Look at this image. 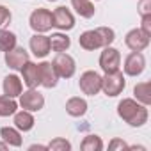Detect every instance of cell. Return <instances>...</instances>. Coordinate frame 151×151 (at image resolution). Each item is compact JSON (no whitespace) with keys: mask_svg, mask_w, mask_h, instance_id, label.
<instances>
[{"mask_svg":"<svg viewBox=\"0 0 151 151\" xmlns=\"http://www.w3.org/2000/svg\"><path fill=\"white\" fill-rule=\"evenodd\" d=\"M117 116L128 126H133V128L144 126L147 123V119H149L147 107L142 105V103H139L135 98H123L117 103Z\"/></svg>","mask_w":151,"mask_h":151,"instance_id":"obj_1","label":"cell"},{"mask_svg":"<svg viewBox=\"0 0 151 151\" xmlns=\"http://www.w3.org/2000/svg\"><path fill=\"white\" fill-rule=\"evenodd\" d=\"M124 87H126V78L121 69H117L114 73H105V77H101V91L109 98L119 96L124 91Z\"/></svg>","mask_w":151,"mask_h":151,"instance_id":"obj_2","label":"cell"},{"mask_svg":"<svg viewBox=\"0 0 151 151\" xmlns=\"http://www.w3.org/2000/svg\"><path fill=\"white\" fill-rule=\"evenodd\" d=\"M29 25L34 32L37 34H46L48 30H52L53 27V16H52V11L48 9H34L29 16Z\"/></svg>","mask_w":151,"mask_h":151,"instance_id":"obj_3","label":"cell"},{"mask_svg":"<svg viewBox=\"0 0 151 151\" xmlns=\"http://www.w3.org/2000/svg\"><path fill=\"white\" fill-rule=\"evenodd\" d=\"M18 98H20L18 105L23 110H29V112H39L45 107V96L37 91V87H29Z\"/></svg>","mask_w":151,"mask_h":151,"instance_id":"obj_4","label":"cell"},{"mask_svg":"<svg viewBox=\"0 0 151 151\" xmlns=\"http://www.w3.org/2000/svg\"><path fill=\"white\" fill-rule=\"evenodd\" d=\"M52 64H53V69L59 75V78H71L73 75L77 73V62H75V59L66 52L55 53Z\"/></svg>","mask_w":151,"mask_h":151,"instance_id":"obj_5","label":"cell"},{"mask_svg":"<svg viewBox=\"0 0 151 151\" xmlns=\"http://www.w3.org/2000/svg\"><path fill=\"white\" fill-rule=\"evenodd\" d=\"M78 87L84 94L87 96H96L100 91H101V75L93 71V69H87L80 75V80H78Z\"/></svg>","mask_w":151,"mask_h":151,"instance_id":"obj_6","label":"cell"},{"mask_svg":"<svg viewBox=\"0 0 151 151\" xmlns=\"http://www.w3.org/2000/svg\"><path fill=\"white\" fill-rule=\"evenodd\" d=\"M146 69V57L142 52H130L124 57L123 62V71L124 77H139Z\"/></svg>","mask_w":151,"mask_h":151,"instance_id":"obj_7","label":"cell"},{"mask_svg":"<svg viewBox=\"0 0 151 151\" xmlns=\"http://www.w3.org/2000/svg\"><path fill=\"white\" fill-rule=\"evenodd\" d=\"M98 62H100V68H101L103 73H114V71L121 69V53L112 45L105 46L103 52L100 53V60Z\"/></svg>","mask_w":151,"mask_h":151,"instance_id":"obj_8","label":"cell"},{"mask_svg":"<svg viewBox=\"0 0 151 151\" xmlns=\"http://www.w3.org/2000/svg\"><path fill=\"white\" fill-rule=\"evenodd\" d=\"M52 16H53V27L57 30L68 32V30L75 29V16L66 6H59L57 9H53Z\"/></svg>","mask_w":151,"mask_h":151,"instance_id":"obj_9","label":"cell"},{"mask_svg":"<svg viewBox=\"0 0 151 151\" xmlns=\"http://www.w3.org/2000/svg\"><path fill=\"white\" fill-rule=\"evenodd\" d=\"M151 43V37L147 34H144L140 29H132L126 36H124V45L132 50V52H144Z\"/></svg>","mask_w":151,"mask_h":151,"instance_id":"obj_10","label":"cell"},{"mask_svg":"<svg viewBox=\"0 0 151 151\" xmlns=\"http://www.w3.org/2000/svg\"><path fill=\"white\" fill-rule=\"evenodd\" d=\"M30 60V57H29V52L23 48V46H14V48H11L9 52H6V64L11 68V69H14V71H20L27 62Z\"/></svg>","mask_w":151,"mask_h":151,"instance_id":"obj_11","label":"cell"},{"mask_svg":"<svg viewBox=\"0 0 151 151\" xmlns=\"http://www.w3.org/2000/svg\"><path fill=\"white\" fill-rule=\"evenodd\" d=\"M29 46H30V52L37 57V59H45L52 48H50V36H45V34H34L29 41Z\"/></svg>","mask_w":151,"mask_h":151,"instance_id":"obj_12","label":"cell"},{"mask_svg":"<svg viewBox=\"0 0 151 151\" xmlns=\"http://www.w3.org/2000/svg\"><path fill=\"white\" fill-rule=\"evenodd\" d=\"M78 45H80V48H84L86 52H94V50L103 48V41H101V36H100L98 29L82 32L80 37H78Z\"/></svg>","mask_w":151,"mask_h":151,"instance_id":"obj_13","label":"cell"},{"mask_svg":"<svg viewBox=\"0 0 151 151\" xmlns=\"http://www.w3.org/2000/svg\"><path fill=\"white\" fill-rule=\"evenodd\" d=\"M22 82L27 87H39L41 86V77H39V64L29 60L22 69Z\"/></svg>","mask_w":151,"mask_h":151,"instance_id":"obj_14","label":"cell"},{"mask_svg":"<svg viewBox=\"0 0 151 151\" xmlns=\"http://www.w3.org/2000/svg\"><path fill=\"white\" fill-rule=\"evenodd\" d=\"M39 77H41V86L46 89H53L59 82V75L53 69V64L48 60L39 62Z\"/></svg>","mask_w":151,"mask_h":151,"instance_id":"obj_15","label":"cell"},{"mask_svg":"<svg viewBox=\"0 0 151 151\" xmlns=\"http://www.w3.org/2000/svg\"><path fill=\"white\" fill-rule=\"evenodd\" d=\"M2 89H4V94L9 96V98H18L22 93H23V82L18 75L11 73L4 78L2 82Z\"/></svg>","mask_w":151,"mask_h":151,"instance_id":"obj_16","label":"cell"},{"mask_svg":"<svg viewBox=\"0 0 151 151\" xmlns=\"http://www.w3.org/2000/svg\"><path fill=\"white\" fill-rule=\"evenodd\" d=\"M14 126L20 130V132H30L36 124V119H34V112H29V110H16L14 112V119H13Z\"/></svg>","mask_w":151,"mask_h":151,"instance_id":"obj_17","label":"cell"},{"mask_svg":"<svg viewBox=\"0 0 151 151\" xmlns=\"http://www.w3.org/2000/svg\"><path fill=\"white\" fill-rule=\"evenodd\" d=\"M89 105L86 101V98H80V96H73L66 101V112L71 116V117H82L86 116Z\"/></svg>","mask_w":151,"mask_h":151,"instance_id":"obj_18","label":"cell"},{"mask_svg":"<svg viewBox=\"0 0 151 151\" xmlns=\"http://www.w3.org/2000/svg\"><path fill=\"white\" fill-rule=\"evenodd\" d=\"M0 139H2L9 147H20L23 139H22V132L16 126H2L0 128Z\"/></svg>","mask_w":151,"mask_h":151,"instance_id":"obj_19","label":"cell"},{"mask_svg":"<svg viewBox=\"0 0 151 151\" xmlns=\"http://www.w3.org/2000/svg\"><path fill=\"white\" fill-rule=\"evenodd\" d=\"M69 46H71V39H69V36H68L66 32L59 30V32H55V34L50 36V48H52L55 53L68 52Z\"/></svg>","mask_w":151,"mask_h":151,"instance_id":"obj_20","label":"cell"},{"mask_svg":"<svg viewBox=\"0 0 151 151\" xmlns=\"http://www.w3.org/2000/svg\"><path fill=\"white\" fill-rule=\"evenodd\" d=\"M71 7L80 18H93L96 9L91 0H71Z\"/></svg>","mask_w":151,"mask_h":151,"instance_id":"obj_21","label":"cell"},{"mask_svg":"<svg viewBox=\"0 0 151 151\" xmlns=\"http://www.w3.org/2000/svg\"><path fill=\"white\" fill-rule=\"evenodd\" d=\"M133 96L139 103L149 107L151 105V93H149V82H139L133 87Z\"/></svg>","mask_w":151,"mask_h":151,"instance_id":"obj_22","label":"cell"},{"mask_svg":"<svg viewBox=\"0 0 151 151\" xmlns=\"http://www.w3.org/2000/svg\"><path fill=\"white\" fill-rule=\"evenodd\" d=\"M18 101L16 98H9L6 94L0 96V117H9V116H14V112L18 110Z\"/></svg>","mask_w":151,"mask_h":151,"instance_id":"obj_23","label":"cell"},{"mask_svg":"<svg viewBox=\"0 0 151 151\" xmlns=\"http://www.w3.org/2000/svg\"><path fill=\"white\" fill-rule=\"evenodd\" d=\"M18 45V37L14 32L7 30V29H0V52H9L11 48H14Z\"/></svg>","mask_w":151,"mask_h":151,"instance_id":"obj_24","label":"cell"},{"mask_svg":"<svg viewBox=\"0 0 151 151\" xmlns=\"http://www.w3.org/2000/svg\"><path fill=\"white\" fill-rule=\"evenodd\" d=\"M80 147H82L84 151H101V149H103V140H101L100 135H93V133H91V135L84 137Z\"/></svg>","mask_w":151,"mask_h":151,"instance_id":"obj_25","label":"cell"},{"mask_svg":"<svg viewBox=\"0 0 151 151\" xmlns=\"http://www.w3.org/2000/svg\"><path fill=\"white\" fill-rule=\"evenodd\" d=\"M71 142L68 139H62V137H55L50 144H48V149L52 151H71Z\"/></svg>","mask_w":151,"mask_h":151,"instance_id":"obj_26","label":"cell"},{"mask_svg":"<svg viewBox=\"0 0 151 151\" xmlns=\"http://www.w3.org/2000/svg\"><path fill=\"white\" fill-rule=\"evenodd\" d=\"M98 32H100V36H101L103 48H105V46H110V45L114 43V39H116L114 29H110V27H98Z\"/></svg>","mask_w":151,"mask_h":151,"instance_id":"obj_27","label":"cell"},{"mask_svg":"<svg viewBox=\"0 0 151 151\" xmlns=\"http://www.w3.org/2000/svg\"><path fill=\"white\" fill-rule=\"evenodd\" d=\"M13 20V14L9 11V7L6 6H0V29H6Z\"/></svg>","mask_w":151,"mask_h":151,"instance_id":"obj_28","label":"cell"},{"mask_svg":"<svg viewBox=\"0 0 151 151\" xmlns=\"http://www.w3.org/2000/svg\"><path fill=\"white\" fill-rule=\"evenodd\" d=\"M128 147H130V146H128L123 139H117V137L109 142V149H110V151H123V149H128Z\"/></svg>","mask_w":151,"mask_h":151,"instance_id":"obj_29","label":"cell"},{"mask_svg":"<svg viewBox=\"0 0 151 151\" xmlns=\"http://www.w3.org/2000/svg\"><path fill=\"white\" fill-rule=\"evenodd\" d=\"M137 11L140 16H146V14H151V0H139L137 4Z\"/></svg>","mask_w":151,"mask_h":151,"instance_id":"obj_30","label":"cell"},{"mask_svg":"<svg viewBox=\"0 0 151 151\" xmlns=\"http://www.w3.org/2000/svg\"><path fill=\"white\" fill-rule=\"evenodd\" d=\"M144 34H147L151 37V14H146V16H140V27H139Z\"/></svg>","mask_w":151,"mask_h":151,"instance_id":"obj_31","label":"cell"},{"mask_svg":"<svg viewBox=\"0 0 151 151\" xmlns=\"http://www.w3.org/2000/svg\"><path fill=\"white\" fill-rule=\"evenodd\" d=\"M29 149H30V151H34V149H48V146H41V144H32V146H29Z\"/></svg>","mask_w":151,"mask_h":151,"instance_id":"obj_32","label":"cell"},{"mask_svg":"<svg viewBox=\"0 0 151 151\" xmlns=\"http://www.w3.org/2000/svg\"><path fill=\"white\" fill-rule=\"evenodd\" d=\"M7 147H9V146H7L2 139H0V151H4V149H7Z\"/></svg>","mask_w":151,"mask_h":151,"instance_id":"obj_33","label":"cell"},{"mask_svg":"<svg viewBox=\"0 0 151 151\" xmlns=\"http://www.w3.org/2000/svg\"><path fill=\"white\" fill-rule=\"evenodd\" d=\"M48 2H57V0H48Z\"/></svg>","mask_w":151,"mask_h":151,"instance_id":"obj_34","label":"cell"}]
</instances>
